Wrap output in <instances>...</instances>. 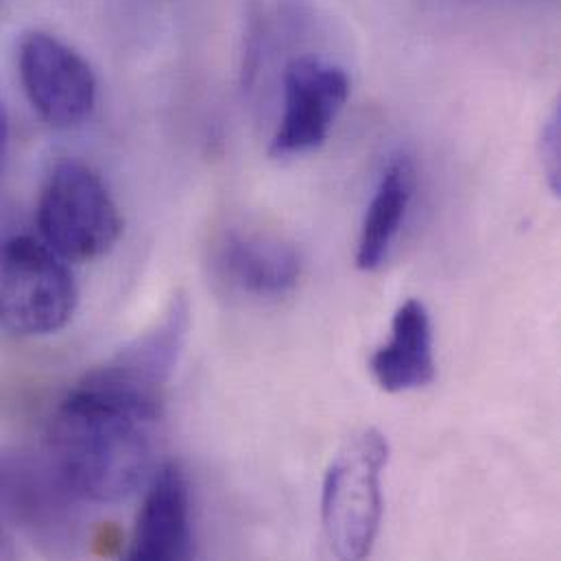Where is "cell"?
Wrapping results in <instances>:
<instances>
[{"mask_svg":"<svg viewBox=\"0 0 561 561\" xmlns=\"http://www.w3.org/2000/svg\"><path fill=\"white\" fill-rule=\"evenodd\" d=\"M160 417L158 404L79 380L50 422L53 466L75 496L101 505L127 501L156 472Z\"/></svg>","mask_w":561,"mask_h":561,"instance_id":"1","label":"cell"},{"mask_svg":"<svg viewBox=\"0 0 561 561\" xmlns=\"http://www.w3.org/2000/svg\"><path fill=\"white\" fill-rule=\"evenodd\" d=\"M389 442L378 428L354 433L323 477L321 525L334 558L360 561L371 556L382 523V474Z\"/></svg>","mask_w":561,"mask_h":561,"instance_id":"2","label":"cell"},{"mask_svg":"<svg viewBox=\"0 0 561 561\" xmlns=\"http://www.w3.org/2000/svg\"><path fill=\"white\" fill-rule=\"evenodd\" d=\"M35 219L42 241L75 265L107 256L123 234V217L107 184L77 160L59 162L50 171Z\"/></svg>","mask_w":561,"mask_h":561,"instance_id":"3","label":"cell"},{"mask_svg":"<svg viewBox=\"0 0 561 561\" xmlns=\"http://www.w3.org/2000/svg\"><path fill=\"white\" fill-rule=\"evenodd\" d=\"M77 304L68 263L42 239L0 241V328L15 336H48L72 321Z\"/></svg>","mask_w":561,"mask_h":561,"instance_id":"4","label":"cell"},{"mask_svg":"<svg viewBox=\"0 0 561 561\" xmlns=\"http://www.w3.org/2000/svg\"><path fill=\"white\" fill-rule=\"evenodd\" d=\"M191 319V301L186 293L178 290L145 332L81 380L125 398L164 407V389L184 354Z\"/></svg>","mask_w":561,"mask_h":561,"instance_id":"5","label":"cell"},{"mask_svg":"<svg viewBox=\"0 0 561 561\" xmlns=\"http://www.w3.org/2000/svg\"><path fill=\"white\" fill-rule=\"evenodd\" d=\"M350 90L343 66L314 55L295 57L282 75V116L270 156L288 160L317 151L343 112Z\"/></svg>","mask_w":561,"mask_h":561,"instance_id":"6","label":"cell"},{"mask_svg":"<svg viewBox=\"0 0 561 561\" xmlns=\"http://www.w3.org/2000/svg\"><path fill=\"white\" fill-rule=\"evenodd\" d=\"M18 70L33 110L53 127L83 125L96 107L92 66L50 33H26L18 50Z\"/></svg>","mask_w":561,"mask_h":561,"instance_id":"7","label":"cell"},{"mask_svg":"<svg viewBox=\"0 0 561 561\" xmlns=\"http://www.w3.org/2000/svg\"><path fill=\"white\" fill-rule=\"evenodd\" d=\"M191 556V485L184 468L169 461L149 479V490L136 518L129 560L175 561L188 560Z\"/></svg>","mask_w":561,"mask_h":561,"instance_id":"8","label":"cell"},{"mask_svg":"<svg viewBox=\"0 0 561 561\" xmlns=\"http://www.w3.org/2000/svg\"><path fill=\"white\" fill-rule=\"evenodd\" d=\"M376 385L387 393L428 387L435 380L431 312L420 299H407L393 314L391 334L369 358Z\"/></svg>","mask_w":561,"mask_h":561,"instance_id":"9","label":"cell"},{"mask_svg":"<svg viewBox=\"0 0 561 561\" xmlns=\"http://www.w3.org/2000/svg\"><path fill=\"white\" fill-rule=\"evenodd\" d=\"M217 265L232 288L259 299L284 297L301 278L297 250L267 234H228L219 248Z\"/></svg>","mask_w":561,"mask_h":561,"instance_id":"10","label":"cell"},{"mask_svg":"<svg viewBox=\"0 0 561 561\" xmlns=\"http://www.w3.org/2000/svg\"><path fill=\"white\" fill-rule=\"evenodd\" d=\"M415 188L417 171L411 156H393L378 178L360 224L356 243V267L360 272L371 274L387 263L409 217Z\"/></svg>","mask_w":561,"mask_h":561,"instance_id":"11","label":"cell"},{"mask_svg":"<svg viewBox=\"0 0 561 561\" xmlns=\"http://www.w3.org/2000/svg\"><path fill=\"white\" fill-rule=\"evenodd\" d=\"M540 164L547 178L549 191L560 197L561 195V107L556 105L545 121L540 134Z\"/></svg>","mask_w":561,"mask_h":561,"instance_id":"12","label":"cell"},{"mask_svg":"<svg viewBox=\"0 0 561 561\" xmlns=\"http://www.w3.org/2000/svg\"><path fill=\"white\" fill-rule=\"evenodd\" d=\"M7 151H9V116L4 105L0 103V173L7 160Z\"/></svg>","mask_w":561,"mask_h":561,"instance_id":"13","label":"cell"},{"mask_svg":"<svg viewBox=\"0 0 561 561\" xmlns=\"http://www.w3.org/2000/svg\"><path fill=\"white\" fill-rule=\"evenodd\" d=\"M13 556H15V549H13L11 534H9L7 525L0 520V560H9Z\"/></svg>","mask_w":561,"mask_h":561,"instance_id":"14","label":"cell"}]
</instances>
